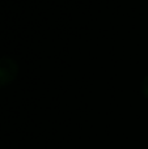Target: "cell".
Returning a JSON list of instances; mask_svg holds the SVG:
<instances>
[{"label": "cell", "instance_id": "cell-1", "mask_svg": "<svg viewBox=\"0 0 148 149\" xmlns=\"http://www.w3.org/2000/svg\"><path fill=\"white\" fill-rule=\"evenodd\" d=\"M18 74V64L8 56L0 58V88L7 86L16 80Z\"/></svg>", "mask_w": 148, "mask_h": 149}, {"label": "cell", "instance_id": "cell-2", "mask_svg": "<svg viewBox=\"0 0 148 149\" xmlns=\"http://www.w3.org/2000/svg\"><path fill=\"white\" fill-rule=\"evenodd\" d=\"M140 88H142V93H143V95L148 98V74H146V76H144L143 81H142Z\"/></svg>", "mask_w": 148, "mask_h": 149}]
</instances>
